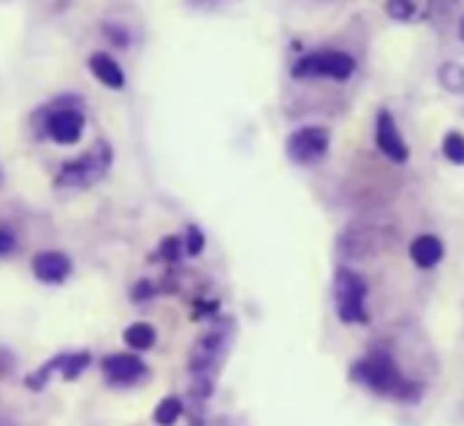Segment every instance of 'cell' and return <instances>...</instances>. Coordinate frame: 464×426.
<instances>
[{"label": "cell", "instance_id": "obj_19", "mask_svg": "<svg viewBox=\"0 0 464 426\" xmlns=\"http://www.w3.org/2000/svg\"><path fill=\"white\" fill-rule=\"evenodd\" d=\"M182 256H185L182 237L169 234V237H163V239H160L158 250L152 253V261H163V264H169V266H177V264L182 261Z\"/></svg>", "mask_w": 464, "mask_h": 426}, {"label": "cell", "instance_id": "obj_2", "mask_svg": "<svg viewBox=\"0 0 464 426\" xmlns=\"http://www.w3.org/2000/svg\"><path fill=\"white\" fill-rule=\"evenodd\" d=\"M84 125H87L84 101L76 92L57 95L30 114V128L35 139H49L63 147L79 144L84 136Z\"/></svg>", "mask_w": 464, "mask_h": 426}, {"label": "cell", "instance_id": "obj_30", "mask_svg": "<svg viewBox=\"0 0 464 426\" xmlns=\"http://www.w3.org/2000/svg\"><path fill=\"white\" fill-rule=\"evenodd\" d=\"M0 426H8V424H3V421H0Z\"/></svg>", "mask_w": 464, "mask_h": 426}, {"label": "cell", "instance_id": "obj_5", "mask_svg": "<svg viewBox=\"0 0 464 426\" xmlns=\"http://www.w3.org/2000/svg\"><path fill=\"white\" fill-rule=\"evenodd\" d=\"M332 294H334V313L345 326H367L370 324V283L362 272L351 266H337L332 277Z\"/></svg>", "mask_w": 464, "mask_h": 426}, {"label": "cell", "instance_id": "obj_4", "mask_svg": "<svg viewBox=\"0 0 464 426\" xmlns=\"http://www.w3.org/2000/svg\"><path fill=\"white\" fill-rule=\"evenodd\" d=\"M111 163H114V150H111V144H109L106 139H98V141L90 144V150H84L82 155L65 160V163L57 169L52 185H54L57 190H60V188H65V190L92 188V185H98V182L109 174Z\"/></svg>", "mask_w": 464, "mask_h": 426}, {"label": "cell", "instance_id": "obj_16", "mask_svg": "<svg viewBox=\"0 0 464 426\" xmlns=\"http://www.w3.org/2000/svg\"><path fill=\"white\" fill-rule=\"evenodd\" d=\"M63 359H65V353H57V356H52L49 362H44L38 370H33V373L24 378V389H27V392H44V389L49 386L52 375L63 370Z\"/></svg>", "mask_w": 464, "mask_h": 426}, {"label": "cell", "instance_id": "obj_7", "mask_svg": "<svg viewBox=\"0 0 464 426\" xmlns=\"http://www.w3.org/2000/svg\"><path fill=\"white\" fill-rule=\"evenodd\" d=\"M397 239V231L392 226H381V223H353L351 228H345L337 239V250L343 258H356V261H367L378 253H386Z\"/></svg>", "mask_w": 464, "mask_h": 426}, {"label": "cell", "instance_id": "obj_21", "mask_svg": "<svg viewBox=\"0 0 464 426\" xmlns=\"http://www.w3.org/2000/svg\"><path fill=\"white\" fill-rule=\"evenodd\" d=\"M440 152L449 163L454 166H464V133L462 131H449L443 136V144H440Z\"/></svg>", "mask_w": 464, "mask_h": 426}, {"label": "cell", "instance_id": "obj_24", "mask_svg": "<svg viewBox=\"0 0 464 426\" xmlns=\"http://www.w3.org/2000/svg\"><path fill=\"white\" fill-rule=\"evenodd\" d=\"M158 294H160L158 280H147V277L136 280V283H133V288H130V299H133L136 305H147V302H152Z\"/></svg>", "mask_w": 464, "mask_h": 426}, {"label": "cell", "instance_id": "obj_22", "mask_svg": "<svg viewBox=\"0 0 464 426\" xmlns=\"http://www.w3.org/2000/svg\"><path fill=\"white\" fill-rule=\"evenodd\" d=\"M101 33L106 35V41L117 49H128L130 46V30L120 22H103L101 24Z\"/></svg>", "mask_w": 464, "mask_h": 426}, {"label": "cell", "instance_id": "obj_10", "mask_svg": "<svg viewBox=\"0 0 464 426\" xmlns=\"http://www.w3.org/2000/svg\"><path fill=\"white\" fill-rule=\"evenodd\" d=\"M101 373H103V381L111 389H133V386H141L144 381H150L147 362L139 353H133V351H122V353L103 356Z\"/></svg>", "mask_w": 464, "mask_h": 426}, {"label": "cell", "instance_id": "obj_20", "mask_svg": "<svg viewBox=\"0 0 464 426\" xmlns=\"http://www.w3.org/2000/svg\"><path fill=\"white\" fill-rule=\"evenodd\" d=\"M92 364V353L90 351H73V353H65L63 359V381H76L79 375H84V370Z\"/></svg>", "mask_w": 464, "mask_h": 426}, {"label": "cell", "instance_id": "obj_3", "mask_svg": "<svg viewBox=\"0 0 464 426\" xmlns=\"http://www.w3.org/2000/svg\"><path fill=\"white\" fill-rule=\"evenodd\" d=\"M356 71H359V57L343 46L310 49L299 54L288 68L294 82H337V84L351 82Z\"/></svg>", "mask_w": 464, "mask_h": 426}, {"label": "cell", "instance_id": "obj_14", "mask_svg": "<svg viewBox=\"0 0 464 426\" xmlns=\"http://www.w3.org/2000/svg\"><path fill=\"white\" fill-rule=\"evenodd\" d=\"M438 0H386V14L394 22L402 24H419L427 22L435 14Z\"/></svg>", "mask_w": 464, "mask_h": 426}, {"label": "cell", "instance_id": "obj_25", "mask_svg": "<svg viewBox=\"0 0 464 426\" xmlns=\"http://www.w3.org/2000/svg\"><path fill=\"white\" fill-rule=\"evenodd\" d=\"M218 310H220V302H218V299H201V296H196V299H193L190 315H193L196 321H209V318L218 315Z\"/></svg>", "mask_w": 464, "mask_h": 426}, {"label": "cell", "instance_id": "obj_12", "mask_svg": "<svg viewBox=\"0 0 464 426\" xmlns=\"http://www.w3.org/2000/svg\"><path fill=\"white\" fill-rule=\"evenodd\" d=\"M87 68H90V73H92L103 87H109V90H122L125 82H128L122 65H120L106 49L92 52V54L87 57Z\"/></svg>", "mask_w": 464, "mask_h": 426}, {"label": "cell", "instance_id": "obj_6", "mask_svg": "<svg viewBox=\"0 0 464 426\" xmlns=\"http://www.w3.org/2000/svg\"><path fill=\"white\" fill-rule=\"evenodd\" d=\"M231 321H215V326L209 332H204L190 353H188V370L193 378H212L218 375L226 353H228V343H231Z\"/></svg>", "mask_w": 464, "mask_h": 426}, {"label": "cell", "instance_id": "obj_9", "mask_svg": "<svg viewBox=\"0 0 464 426\" xmlns=\"http://www.w3.org/2000/svg\"><path fill=\"white\" fill-rule=\"evenodd\" d=\"M372 141H375V150H378L386 160H392V163H397V166H405V163L411 160V144H408V139L402 136L400 122H397V117H394L389 109H378V111H375Z\"/></svg>", "mask_w": 464, "mask_h": 426}, {"label": "cell", "instance_id": "obj_15", "mask_svg": "<svg viewBox=\"0 0 464 426\" xmlns=\"http://www.w3.org/2000/svg\"><path fill=\"white\" fill-rule=\"evenodd\" d=\"M122 343L133 351V353H144V351H152L155 343H158V329L147 321H136L130 324L125 332H122Z\"/></svg>", "mask_w": 464, "mask_h": 426}, {"label": "cell", "instance_id": "obj_17", "mask_svg": "<svg viewBox=\"0 0 464 426\" xmlns=\"http://www.w3.org/2000/svg\"><path fill=\"white\" fill-rule=\"evenodd\" d=\"M185 416V402L179 400V397H174V394H169V397H163L158 405H155V411H152V421L155 426H177V421Z\"/></svg>", "mask_w": 464, "mask_h": 426}, {"label": "cell", "instance_id": "obj_23", "mask_svg": "<svg viewBox=\"0 0 464 426\" xmlns=\"http://www.w3.org/2000/svg\"><path fill=\"white\" fill-rule=\"evenodd\" d=\"M182 245H185V256L196 258V256H201V253H204V247H207V237H204V231H201L198 226H188V228H185V234H182Z\"/></svg>", "mask_w": 464, "mask_h": 426}, {"label": "cell", "instance_id": "obj_11", "mask_svg": "<svg viewBox=\"0 0 464 426\" xmlns=\"http://www.w3.org/2000/svg\"><path fill=\"white\" fill-rule=\"evenodd\" d=\"M30 269H33V277L44 286H63L71 272H73V261L60 253V250H41L33 256L30 261Z\"/></svg>", "mask_w": 464, "mask_h": 426}, {"label": "cell", "instance_id": "obj_26", "mask_svg": "<svg viewBox=\"0 0 464 426\" xmlns=\"http://www.w3.org/2000/svg\"><path fill=\"white\" fill-rule=\"evenodd\" d=\"M14 367H16V356L5 345H0V378H8Z\"/></svg>", "mask_w": 464, "mask_h": 426}, {"label": "cell", "instance_id": "obj_18", "mask_svg": "<svg viewBox=\"0 0 464 426\" xmlns=\"http://www.w3.org/2000/svg\"><path fill=\"white\" fill-rule=\"evenodd\" d=\"M438 82L443 90L454 92V95H462L464 92V65L457 60H449L438 68Z\"/></svg>", "mask_w": 464, "mask_h": 426}, {"label": "cell", "instance_id": "obj_1", "mask_svg": "<svg viewBox=\"0 0 464 426\" xmlns=\"http://www.w3.org/2000/svg\"><path fill=\"white\" fill-rule=\"evenodd\" d=\"M348 378H351V383L362 386L364 392H370L372 397H381V400L413 405L424 397V386L400 370V364L389 348H372L370 353L356 359L348 370Z\"/></svg>", "mask_w": 464, "mask_h": 426}, {"label": "cell", "instance_id": "obj_27", "mask_svg": "<svg viewBox=\"0 0 464 426\" xmlns=\"http://www.w3.org/2000/svg\"><path fill=\"white\" fill-rule=\"evenodd\" d=\"M14 250H16V237H14L8 228H3V226H0V258L11 256Z\"/></svg>", "mask_w": 464, "mask_h": 426}, {"label": "cell", "instance_id": "obj_8", "mask_svg": "<svg viewBox=\"0 0 464 426\" xmlns=\"http://www.w3.org/2000/svg\"><path fill=\"white\" fill-rule=\"evenodd\" d=\"M332 150V131L326 125H299L285 136V158L294 166H318Z\"/></svg>", "mask_w": 464, "mask_h": 426}, {"label": "cell", "instance_id": "obj_29", "mask_svg": "<svg viewBox=\"0 0 464 426\" xmlns=\"http://www.w3.org/2000/svg\"><path fill=\"white\" fill-rule=\"evenodd\" d=\"M190 426H207V421H204L201 413H196V416H190Z\"/></svg>", "mask_w": 464, "mask_h": 426}, {"label": "cell", "instance_id": "obj_13", "mask_svg": "<svg viewBox=\"0 0 464 426\" xmlns=\"http://www.w3.org/2000/svg\"><path fill=\"white\" fill-rule=\"evenodd\" d=\"M411 261L419 266V269H435L443 264L446 258V245L438 234H419L413 242H411Z\"/></svg>", "mask_w": 464, "mask_h": 426}, {"label": "cell", "instance_id": "obj_28", "mask_svg": "<svg viewBox=\"0 0 464 426\" xmlns=\"http://www.w3.org/2000/svg\"><path fill=\"white\" fill-rule=\"evenodd\" d=\"M457 38L464 44V14L459 16V22H457Z\"/></svg>", "mask_w": 464, "mask_h": 426}]
</instances>
